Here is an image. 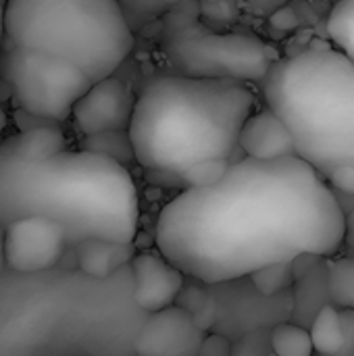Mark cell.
I'll use <instances>...</instances> for the list:
<instances>
[{"label": "cell", "instance_id": "6da1fadb", "mask_svg": "<svg viewBox=\"0 0 354 356\" xmlns=\"http://www.w3.org/2000/svg\"><path fill=\"white\" fill-rule=\"evenodd\" d=\"M342 236L344 213L330 184L296 154L230 163L215 184L171 198L154 227L156 250L207 286L300 254L336 257Z\"/></svg>", "mask_w": 354, "mask_h": 356}, {"label": "cell", "instance_id": "7a4b0ae2", "mask_svg": "<svg viewBox=\"0 0 354 356\" xmlns=\"http://www.w3.org/2000/svg\"><path fill=\"white\" fill-rule=\"evenodd\" d=\"M0 277V356H134L146 313H136L131 277L83 273Z\"/></svg>", "mask_w": 354, "mask_h": 356}, {"label": "cell", "instance_id": "3957f363", "mask_svg": "<svg viewBox=\"0 0 354 356\" xmlns=\"http://www.w3.org/2000/svg\"><path fill=\"white\" fill-rule=\"evenodd\" d=\"M23 217L58 223L69 248L86 240L134 242L140 200L127 167L108 154L67 146L25 156L0 142V227Z\"/></svg>", "mask_w": 354, "mask_h": 356}, {"label": "cell", "instance_id": "277c9868", "mask_svg": "<svg viewBox=\"0 0 354 356\" xmlns=\"http://www.w3.org/2000/svg\"><path fill=\"white\" fill-rule=\"evenodd\" d=\"M255 106L257 94L244 81L156 75L138 92L127 125L134 161L175 177L202 161H230Z\"/></svg>", "mask_w": 354, "mask_h": 356}, {"label": "cell", "instance_id": "5b68a950", "mask_svg": "<svg viewBox=\"0 0 354 356\" xmlns=\"http://www.w3.org/2000/svg\"><path fill=\"white\" fill-rule=\"evenodd\" d=\"M261 86L294 154L332 190L354 196V60L334 46L307 48L275 60Z\"/></svg>", "mask_w": 354, "mask_h": 356}, {"label": "cell", "instance_id": "8992f818", "mask_svg": "<svg viewBox=\"0 0 354 356\" xmlns=\"http://www.w3.org/2000/svg\"><path fill=\"white\" fill-rule=\"evenodd\" d=\"M4 42L61 58L94 83L119 71L136 33L117 0H6Z\"/></svg>", "mask_w": 354, "mask_h": 356}, {"label": "cell", "instance_id": "52a82bcc", "mask_svg": "<svg viewBox=\"0 0 354 356\" xmlns=\"http://www.w3.org/2000/svg\"><path fill=\"white\" fill-rule=\"evenodd\" d=\"M0 79L23 113L50 121H67L73 104L92 83L61 58L6 42L0 46Z\"/></svg>", "mask_w": 354, "mask_h": 356}, {"label": "cell", "instance_id": "ba28073f", "mask_svg": "<svg viewBox=\"0 0 354 356\" xmlns=\"http://www.w3.org/2000/svg\"><path fill=\"white\" fill-rule=\"evenodd\" d=\"M182 75L219 77L236 81H263L277 60L273 50L257 35L198 31L177 40L171 50Z\"/></svg>", "mask_w": 354, "mask_h": 356}, {"label": "cell", "instance_id": "9c48e42d", "mask_svg": "<svg viewBox=\"0 0 354 356\" xmlns=\"http://www.w3.org/2000/svg\"><path fill=\"white\" fill-rule=\"evenodd\" d=\"M67 248L65 229L50 219L23 217L4 227V267L13 273L31 275L50 271L61 263Z\"/></svg>", "mask_w": 354, "mask_h": 356}, {"label": "cell", "instance_id": "30bf717a", "mask_svg": "<svg viewBox=\"0 0 354 356\" xmlns=\"http://www.w3.org/2000/svg\"><path fill=\"white\" fill-rule=\"evenodd\" d=\"M136 104V94L123 79L108 75L100 81L90 83V88L79 96L71 108V121L75 129L86 136L104 134H125L131 111Z\"/></svg>", "mask_w": 354, "mask_h": 356}, {"label": "cell", "instance_id": "8fae6325", "mask_svg": "<svg viewBox=\"0 0 354 356\" xmlns=\"http://www.w3.org/2000/svg\"><path fill=\"white\" fill-rule=\"evenodd\" d=\"M204 330L192 313L171 305L146 315L136 340L134 356H196Z\"/></svg>", "mask_w": 354, "mask_h": 356}, {"label": "cell", "instance_id": "7c38bea8", "mask_svg": "<svg viewBox=\"0 0 354 356\" xmlns=\"http://www.w3.org/2000/svg\"><path fill=\"white\" fill-rule=\"evenodd\" d=\"M127 267L131 277V298L142 313L150 315L175 305L186 284V275L156 248L136 252Z\"/></svg>", "mask_w": 354, "mask_h": 356}, {"label": "cell", "instance_id": "4fadbf2b", "mask_svg": "<svg viewBox=\"0 0 354 356\" xmlns=\"http://www.w3.org/2000/svg\"><path fill=\"white\" fill-rule=\"evenodd\" d=\"M238 148L246 156L259 161L294 154V142L288 127L267 106L263 111H252V115L244 121L238 136Z\"/></svg>", "mask_w": 354, "mask_h": 356}, {"label": "cell", "instance_id": "5bb4252c", "mask_svg": "<svg viewBox=\"0 0 354 356\" xmlns=\"http://www.w3.org/2000/svg\"><path fill=\"white\" fill-rule=\"evenodd\" d=\"M75 261L77 271L92 280H108L127 269L136 254L134 242H113V240H86L77 246Z\"/></svg>", "mask_w": 354, "mask_h": 356}, {"label": "cell", "instance_id": "9a60e30c", "mask_svg": "<svg viewBox=\"0 0 354 356\" xmlns=\"http://www.w3.org/2000/svg\"><path fill=\"white\" fill-rule=\"evenodd\" d=\"M325 273H328V259H319L309 269L294 275V286H292L294 309L290 317L292 323L309 330L317 311L330 305L328 288H325Z\"/></svg>", "mask_w": 354, "mask_h": 356}, {"label": "cell", "instance_id": "2e32d148", "mask_svg": "<svg viewBox=\"0 0 354 356\" xmlns=\"http://www.w3.org/2000/svg\"><path fill=\"white\" fill-rule=\"evenodd\" d=\"M309 336L315 353H319L321 356L338 355L344 342L340 311L332 305L321 307L309 325Z\"/></svg>", "mask_w": 354, "mask_h": 356}, {"label": "cell", "instance_id": "e0dca14e", "mask_svg": "<svg viewBox=\"0 0 354 356\" xmlns=\"http://www.w3.org/2000/svg\"><path fill=\"white\" fill-rule=\"evenodd\" d=\"M325 288L328 300L338 311H354V259L353 257H338L328 259V273H325Z\"/></svg>", "mask_w": 354, "mask_h": 356}, {"label": "cell", "instance_id": "ac0fdd59", "mask_svg": "<svg viewBox=\"0 0 354 356\" xmlns=\"http://www.w3.org/2000/svg\"><path fill=\"white\" fill-rule=\"evenodd\" d=\"M328 35L336 50L354 60V0H338L328 17Z\"/></svg>", "mask_w": 354, "mask_h": 356}, {"label": "cell", "instance_id": "d6986e66", "mask_svg": "<svg viewBox=\"0 0 354 356\" xmlns=\"http://www.w3.org/2000/svg\"><path fill=\"white\" fill-rule=\"evenodd\" d=\"M273 356H313V342L307 327L284 321L271 327Z\"/></svg>", "mask_w": 354, "mask_h": 356}, {"label": "cell", "instance_id": "ffe728a7", "mask_svg": "<svg viewBox=\"0 0 354 356\" xmlns=\"http://www.w3.org/2000/svg\"><path fill=\"white\" fill-rule=\"evenodd\" d=\"M182 0H117L127 25L131 31H140L159 17L167 15L171 8H175Z\"/></svg>", "mask_w": 354, "mask_h": 356}, {"label": "cell", "instance_id": "44dd1931", "mask_svg": "<svg viewBox=\"0 0 354 356\" xmlns=\"http://www.w3.org/2000/svg\"><path fill=\"white\" fill-rule=\"evenodd\" d=\"M248 282L252 284V288L261 294V296H277L284 294L288 290H292L294 286V269H292V261L290 263H277V265H269L263 267L255 273L248 275Z\"/></svg>", "mask_w": 354, "mask_h": 356}, {"label": "cell", "instance_id": "7402d4cb", "mask_svg": "<svg viewBox=\"0 0 354 356\" xmlns=\"http://www.w3.org/2000/svg\"><path fill=\"white\" fill-rule=\"evenodd\" d=\"M230 356H273L271 327H259L242 334L236 342H232Z\"/></svg>", "mask_w": 354, "mask_h": 356}, {"label": "cell", "instance_id": "603a6c76", "mask_svg": "<svg viewBox=\"0 0 354 356\" xmlns=\"http://www.w3.org/2000/svg\"><path fill=\"white\" fill-rule=\"evenodd\" d=\"M227 167H230V161H219V159H215V161H202V163L186 169L179 175V179L186 181L188 188L211 186V184H215L227 171Z\"/></svg>", "mask_w": 354, "mask_h": 356}, {"label": "cell", "instance_id": "cb8c5ba5", "mask_svg": "<svg viewBox=\"0 0 354 356\" xmlns=\"http://www.w3.org/2000/svg\"><path fill=\"white\" fill-rule=\"evenodd\" d=\"M232 355V340L225 334H204L202 344L196 356H230Z\"/></svg>", "mask_w": 354, "mask_h": 356}, {"label": "cell", "instance_id": "d4e9b609", "mask_svg": "<svg viewBox=\"0 0 354 356\" xmlns=\"http://www.w3.org/2000/svg\"><path fill=\"white\" fill-rule=\"evenodd\" d=\"M340 317H342L344 342H342L340 353L334 356H354V311L353 309L340 311Z\"/></svg>", "mask_w": 354, "mask_h": 356}, {"label": "cell", "instance_id": "484cf974", "mask_svg": "<svg viewBox=\"0 0 354 356\" xmlns=\"http://www.w3.org/2000/svg\"><path fill=\"white\" fill-rule=\"evenodd\" d=\"M340 252H344V257L354 259V207L344 215V236H342Z\"/></svg>", "mask_w": 354, "mask_h": 356}, {"label": "cell", "instance_id": "4316f807", "mask_svg": "<svg viewBox=\"0 0 354 356\" xmlns=\"http://www.w3.org/2000/svg\"><path fill=\"white\" fill-rule=\"evenodd\" d=\"M4 10H6V0H0V46L4 42Z\"/></svg>", "mask_w": 354, "mask_h": 356}, {"label": "cell", "instance_id": "83f0119b", "mask_svg": "<svg viewBox=\"0 0 354 356\" xmlns=\"http://www.w3.org/2000/svg\"><path fill=\"white\" fill-rule=\"evenodd\" d=\"M2 238H4V227H0V275L4 271V252H2Z\"/></svg>", "mask_w": 354, "mask_h": 356}, {"label": "cell", "instance_id": "f1b7e54d", "mask_svg": "<svg viewBox=\"0 0 354 356\" xmlns=\"http://www.w3.org/2000/svg\"><path fill=\"white\" fill-rule=\"evenodd\" d=\"M4 125H6V115H4V111L0 108V131L4 129Z\"/></svg>", "mask_w": 354, "mask_h": 356}]
</instances>
